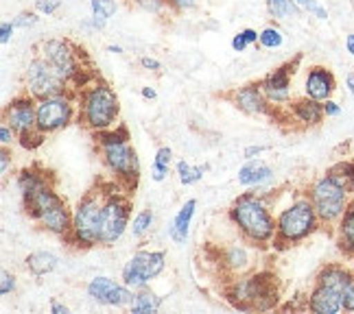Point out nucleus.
<instances>
[{
    "label": "nucleus",
    "mask_w": 354,
    "mask_h": 314,
    "mask_svg": "<svg viewBox=\"0 0 354 314\" xmlns=\"http://www.w3.org/2000/svg\"><path fill=\"white\" fill-rule=\"evenodd\" d=\"M346 46H348V52H352V55H354V33H352V35H348Z\"/></svg>",
    "instance_id": "nucleus-53"
},
{
    "label": "nucleus",
    "mask_w": 354,
    "mask_h": 314,
    "mask_svg": "<svg viewBox=\"0 0 354 314\" xmlns=\"http://www.w3.org/2000/svg\"><path fill=\"white\" fill-rule=\"evenodd\" d=\"M173 164V151L169 146H160L156 151V157H153V164H151V179L153 181H165L167 175H169V168Z\"/></svg>",
    "instance_id": "nucleus-29"
},
{
    "label": "nucleus",
    "mask_w": 354,
    "mask_h": 314,
    "mask_svg": "<svg viewBox=\"0 0 354 314\" xmlns=\"http://www.w3.org/2000/svg\"><path fill=\"white\" fill-rule=\"evenodd\" d=\"M68 79L57 70L50 61H46L42 55L26 66V75H24V90L37 99H46L53 94H64L68 92Z\"/></svg>",
    "instance_id": "nucleus-12"
},
{
    "label": "nucleus",
    "mask_w": 354,
    "mask_h": 314,
    "mask_svg": "<svg viewBox=\"0 0 354 314\" xmlns=\"http://www.w3.org/2000/svg\"><path fill=\"white\" fill-rule=\"evenodd\" d=\"M140 66L147 68V70H151V72H158L160 70V61L158 59H151V57H142L140 59Z\"/></svg>",
    "instance_id": "nucleus-49"
},
{
    "label": "nucleus",
    "mask_w": 354,
    "mask_h": 314,
    "mask_svg": "<svg viewBox=\"0 0 354 314\" xmlns=\"http://www.w3.org/2000/svg\"><path fill=\"white\" fill-rule=\"evenodd\" d=\"M62 5V0H35V9L39 13H46V16H50V13H55Z\"/></svg>",
    "instance_id": "nucleus-43"
},
{
    "label": "nucleus",
    "mask_w": 354,
    "mask_h": 314,
    "mask_svg": "<svg viewBox=\"0 0 354 314\" xmlns=\"http://www.w3.org/2000/svg\"><path fill=\"white\" fill-rule=\"evenodd\" d=\"M160 306H162V297L156 295L151 288H142V291H136L133 304L129 306V310L133 314H153L160 310Z\"/></svg>",
    "instance_id": "nucleus-28"
},
{
    "label": "nucleus",
    "mask_w": 354,
    "mask_h": 314,
    "mask_svg": "<svg viewBox=\"0 0 354 314\" xmlns=\"http://www.w3.org/2000/svg\"><path fill=\"white\" fill-rule=\"evenodd\" d=\"M16 140H18V133L11 129V125H7V122L3 120V125H0V144L11 146Z\"/></svg>",
    "instance_id": "nucleus-41"
},
{
    "label": "nucleus",
    "mask_w": 354,
    "mask_h": 314,
    "mask_svg": "<svg viewBox=\"0 0 354 314\" xmlns=\"http://www.w3.org/2000/svg\"><path fill=\"white\" fill-rule=\"evenodd\" d=\"M151 227H153V212L151 210H140L131 218V225H129L131 236L138 238V240L145 238L149 231H151Z\"/></svg>",
    "instance_id": "nucleus-34"
},
{
    "label": "nucleus",
    "mask_w": 354,
    "mask_h": 314,
    "mask_svg": "<svg viewBox=\"0 0 354 314\" xmlns=\"http://www.w3.org/2000/svg\"><path fill=\"white\" fill-rule=\"evenodd\" d=\"M13 291H16V277H13V273L3 268V273H0V295L7 297Z\"/></svg>",
    "instance_id": "nucleus-37"
},
{
    "label": "nucleus",
    "mask_w": 354,
    "mask_h": 314,
    "mask_svg": "<svg viewBox=\"0 0 354 314\" xmlns=\"http://www.w3.org/2000/svg\"><path fill=\"white\" fill-rule=\"evenodd\" d=\"M295 3L299 5V9H306L308 13H313V16H317L322 20L328 18V13H326L319 5H317V0H295Z\"/></svg>",
    "instance_id": "nucleus-38"
},
{
    "label": "nucleus",
    "mask_w": 354,
    "mask_h": 314,
    "mask_svg": "<svg viewBox=\"0 0 354 314\" xmlns=\"http://www.w3.org/2000/svg\"><path fill=\"white\" fill-rule=\"evenodd\" d=\"M3 120L7 125H11V129L20 135H26L37 129V114H35V99L29 92L20 94V97L11 99V103L5 107L3 112Z\"/></svg>",
    "instance_id": "nucleus-14"
},
{
    "label": "nucleus",
    "mask_w": 354,
    "mask_h": 314,
    "mask_svg": "<svg viewBox=\"0 0 354 314\" xmlns=\"http://www.w3.org/2000/svg\"><path fill=\"white\" fill-rule=\"evenodd\" d=\"M90 5H92V24H94V29H103L105 22L116 13L114 0H90Z\"/></svg>",
    "instance_id": "nucleus-31"
},
{
    "label": "nucleus",
    "mask_w": 354,
    "mask_h": 314,
    "mask_svg": "<svg viewBox=\"0 0 354 314\" xmlns=\"http://www.w3.org/2000/svg\"><path fill=\"white\" fill-rule=\"evenodd\" d=\"M46 61H50L57 70L68 79V84H73L81 77V68L77 61V55L73 50V46L68 42H62V39H48V42L39 44V52Z\"/></svg>",
    "instance_id": "nucleus-15"
},
{
    "label": "nucleus",
    "mask_w": 354,
    "mask_h": 314,
    "mask_svg": "<svg viewBox=\"0 0 354 314\" xmlns=\"http://www.w3.org/2000/svg\"><path fill=\"white\" fill-rule=\"evenodd\" d=\"M227 299L234 308L243 312L252 310H274L278 304V284L271 273H252L239 275L227 288Z\"/></svg>",
    "instance_id": "nucleus-7"
},
{
    "label": "nucleus",
    "mask_w": 354,
    "mask_h": 314,
    "mask_svg": "<svg viewBox=\"0 0 354 314\" xmlns=\"http://www.w3.org/2000/svg\"><path fill=\"white\" fill-rule=\"evenodd\" d=\"M295 70L291 66H282L278 70L269 72L263 81H261V90L267 97L269 105H284L291 99V75Z\"/></svg>",
    "instance_id": "nucleus-16"
},
{
    "label": "nucleus",
    "mask_w": 354,
    "mask_h": 314,
    "mask_svg": "<svg viewBox=\"0 0 354 314\" xmlns=\"http://www.w3.org/2000/svg\"><path fill=\"white\" fill-rule=\"evenodd\" d=\"M37 22V16L33 11H22L18 18H13V26H18V29H29Z\"/></svg>",
    "instance_id": "nucleus-40"
},
{
    "label": "nucleus",
    "mask_w": 354,
    "mask_h": 314,
    "mask_svg": "<svg viewBox=\"0 0 354 314\" xmlns=\"http://www.w3.org/2000/svg\"><path fill=\"white\" fill-rule=\"evenodd\" d=\"M352 275H354V273H350V271L344 268V266H339V264H328V266H324V268L317 273L315 284L330 286V288H335V291H339V293H344V288L348 286V282H350Z\"/></svg>",
    "instance_id": "nucleus-26"
},
{
    "label": "nucleus",
    "mask_w": 354,
    "mask_h": 314,
    "mask_svg": "<svg viewBox=\"0 0 354 314\" xmlns=\"http://www.w3.org/2000/svg\"><path fill=\"white\" fill-rule=\"evenodd\" d=\"M337 244L348 255H354V201L348 203L344 216L337 223Z\"/></svg>",
    "instance_id": "nucleus-25"
},
{
    "label": "nucleus",
    "mask_w": 354,
    "mask_h": 314,
    "mask_svg": "<svg viewBox=\"0 0 354 314\" xmlns=\"http://www.w3.org/2000/svg\"><path fill=\"white\" fill-rule=\"evenodd\" d=\"M140 94H142L145 99H149V101H153V99L158 97V92H156L153 88H142V90H140Z\"/></svg>",
    "instance_id": "nucleus-51"
},
{
    "label": "nucleus",
    "mask_w": 354,
    "mask_h": 314,
    "mask_svg": "<svg viewBox=\"0 0 354 314\" xmlns=\"http://www.w3.org/2000/svg\"><path fill=\"white\" fill-rule=\"evenodd\" d=\"M107 184H101L97 188L79 199V203L73 210V227L71 234L64 240L73 244L77 249H92L101 247V227H103V206H105Z\"/></svg>",
    "instance_id": "nucleus-3"
},
{
    "label": "nucleus",
    "mask_w": 354,
    "mask_h": 314,
    "mask_svg": "<svg viewBox=\"0 0 354 314\" xmlns=\"http://www.w3.org/2000/svg\"><path fill=\"white\" fill-rule=\"evenodd\" d=\"M322 221L313 208L310 199L295 197L289 206H284L276 216V238L274 247H293V244L306 240L319 229Z\"/></svg>",
    "instance_id": "nucleus-6"
},
{
    "label": "nucleus",
    "mask_w": 354,
    "mask_h": 314,
    "mask_svg": "<svg viewBox=\"0 0 354 314\" xmlns=\"http://www.w3.org/2000/svg\"><path fill=\"white\" fill-rule=\"evenodd\" d=\"M346 84H348V90H350V94H352V97H354V72H350V75H348Z\"/></svg>",
    "instance_id": "nucleus-52"
},
{
    "label": "nucleus",
    "mask_w": 354,
    "mask_h": 314,
    "mask_svg": "<svg viewBox=\"0 0 354 314\" xmlns=\"http://www.w3.org/2000/svg\"><path fill=\"white\" fill-rule=\"evenodd\" d=\"M31 221L46 234L66 238L73 227V210L55 190V184H46L29 201L22 203Z\"/></svg>",
    "instance_id": "nucleus-5"
},
{
    "label": "nucleus",
    "mask_w": 354,
    "mask_h": 314,
    "mask_svg": "<svg viewBox=\"0 0 354 314\" xmlns=\"http://www.w3.org/2000/svg\"><path fill=\"white\" fill-rule=\"evenodd\" d=\"M197 210V201L195 199H188L184 206L177 210V214L173 216V221L169 225V238L175 244H184L188 240L190 234V223H193V216Z\"/></svg>",
    "instance_id": "nucleus-24"
},
{
    "label": "nucleus",
    "mask_w": 354,
    "mask_h": 314,
    "mask_svg": "<svg viewBox=\"0 0 354 314\" xmlns=\"http://www.w3.org/2000/svg\"><path fill=\"white\" fill-rule=\"evenodd\" d=\"M306 97L315 99V101H328L335 92V77L328 68L324 66H313L308 70V77H306Z\"/></svg>",
    "instance_id": "nucleus-20"
},
{
    "label": "nucleus",
    "mask_w": 354,
    "mask_h": 314,
    "mask_svg": "<svg viewBox=\"0 0 354 314\" xmlns=\"http://www.w3.org/2000/svg\"><path fill=\"white\" fill-rule=\"evenodd\" d=\"M131 225V201L122 193L118 181L107 184L105 206H103V227H101V247H114L125 236Z\"/></svg>",
    "instance_id": "nucleus-8"
},
{
    "label": "nucleus",
    "mask_w": 354,
    "mask_h": 314,
    "mask_svg": "<svg viewBox=\"0 0 354 314\" xmlns=\"http://www.w3.org/2000/svg\"><path fill=\"white\" fill-rule=\"evenodd\" d=\"M232 225L239 229L245 242L254 244L258 249H265L274 244L276 238V218L271 214L269 203L263 195L245 193L241 195L227 210Z\"/></svg>",
    "instance_id": "nucleus-1"
},
{
    "label": "nucleus",
    "mask_w": 354,
    "mask_h": 314,
    "mask_svg": "<svg viewBox=\"0 0 354 314\" xmlns=\"http://www.w3.org/2000/svg\"><path fill=\"white\" fill-rule=\"evenodd\" d=\"M13 29H16V26H13V22H3V24H0V42L9 44V39L13 35Z\"/></svg>",
    "instance_id": "nucleus-45"
},
{
    "label": "nucleus",
    "mask_w": 354,
    "mask_h": 314,
    "mask_svg": "<svg viewBox=\"0 0 354 314\" xmlns=\"http://www.w3.org/2000/svg\"><path fill=\"white\" fill-rule=\"evenodd\" d=\"M24 264L35 277H42V275H48V273L55 271L59 260H57V255L50 253V251H33V253L26 255Z\"/></svg>",
    "instance_id": "nucleus-27"
},
{
    "label": "nucleus",
    "mask_w": 354,
    "mask_h": 314,
    "mask_svg": "<svg viewBox=\"0 0 354 314\" xmlns=\"http://www.w3.org/2000/svg\"><path fill=\"white\" fill-rule=\"evenodd\" d=\"M324 112H326V116H330V118H335V116H339L342 114V107H339L335 101H324Z\"/></svg>",
    "instance_id": "nucleus-47"
},
{
    "label": "nucleus",
    "mask_w": 354,
    "mask_h": 314,
    "mask_svg": "<svg viewBox=\"0 0 354 314\" xmlns=\"http://www.w3.org/2000/svg\"><path fill=\"white\" fill-rule=\"evenodd\" d=\"M86 293L94 304L110 306V308H129L136 297V291H131L129 286H125L122 282L118 284L116 279L105 275L92 277Z\"/></svg>",
    "instance_id": "nucleus-13"
},
{
    "label": "nucleus",
    "mask_w": 354,
    "mask_h": 314,
    "mask_svg": "<svg viewBox=\"0 0 354 314\" xmlns=\"http://www.w3.org/2000/svg\"><path fill=\"white\" fill-rule=\"evenodd\" d=\"M274 168L269 166V164L261 157L256 159H245V164L239 168V175L236 179L243 188H267L274 184Z\"/></svg>",
    "instance_id": "nucleus-18"
},
{
    "label": "nucleus",
    "mask_w": 354,
    "mask_h": 314,
    "mask_svg": "<svg viewBox=\"0 0 354 314\" xmlns=\"http://www.w3.org/2000/svg\"><path fill=\"white\" fill-rule=\"evenodd\" d=\"M46 184H53V177L50 173L37 168V166H29V168H22L18 175H16V188L20 193V199L22 203L29 201L35 193H39Z\"/></svg>",
    "instance_id": "nucleus-21"
},
{
    "label": "nucleus",
    "mask_w": 354,
    "mask_h": 314,
    "mask_svg": "<svg viewBox=\"0 0 354 314\" xmlns=\"http://www.w3.org/2000/svg\"><path fill=\"white\" fill-rule=\"evenodd\" d=\"M177 177H180V184L182 186H195L203 179V173L208 170V166H193V164H188V161H177Z\"/></svg>",
    "instance_id": "nucleus-32"
},
{
    "label": "nucleus",
    "mask_w": 354,
    "mask_h": 314,
    "mask_svg": "<svg viewBox=\"0 0 354 314\" xmlns=\"http://www.w3.org/2000/svg\"><path fill=\"white\" fill-rule=\"evenodd\" d=\"M267 9L276 20H293L299 16V5L295 0H267Z\"/></svg>",
    "instance_id": "nucleus-30"
},
{
    "label": "nucleus",
    "mask_w": 354,
    "mask_h": 314,
    "mask_svg": "<svg viewBox=\"0 0 354 314\" xmlns=\"http://www.w3.org/2000/svg\"><path fill=\"white\" fill-rule=\"evenodd\" d=\"M258 37H261V33H256L254 29H243L241 33L234 35V39H232V48H234L236 52H243L250 44H256V42H258Z\"/></svg>",
    "instance_id": "nucleus-35"
},
{
    "label": "nucleus",
    "mask_w": 354,
    "mask_h": 314,
    "mask_svg": "<svg viewBox=\"0 0 354 314\" xmlns=\"http://www.w3.org/2000/svg\"><path fill=\"white\" fill-rule=\"evenodd\" d=\"M169 3H171V7H175V9L186 11V9H193L197 0H169Z\"/></svg>",
    "instance_id": "nucleus-48"
},
{
    "label": "nucleus",
    "mask_w": 354,
    "mask_h": 314,
    "mask_svg": "<svg viewBox=\"0 0 354 314\" xmlns=\"http://www.w3.org/2000/svg\"><path fill=\"white\" fill-rule=\"evenodd\" d=\"M330 177L342 184L350 195H354V161H339L328 170Z\"/></svg>",
    "instance_id": "nucleus-33"
},
{
    "label": "nucleus",
    "mask_w": 354,
    "mask_h": 314,
    "mask_svg": "<svg viewBox=\"0 0 354 314\" xmlns=\"http://www.w3.org/2000/svg\"><path fill=\"white\" fill-rule=\"evenodd\" d=\"M232 103L248 116H265L269 114V101L261 90V84H250L232 92Z\"/></svg>",
    "instance_id": "nucleus-17"
},
{
    "label": "nucleus",
    "mask_w": 354,
    "mask_h": 314,
    "mask_svg": "<svg viewBox=\"0 0 354 314\" xmlns=\"http://www.w3.org/2000/svg\"><path fill=\"white\" fill-rule=\"evenodd\" d=\"M167 268V253L165 251H136L125 262L120 271V282L129 286L131 291L149 288L162 271Z\"/></svg>",
    "instance_id": "nucleus-11"
},
{
    "label": "nucleus",
    "mask_w": 354,
    "mask_h": 314,
    "mask_svg": "<svg viewBox=\"0 0 354 314\" xmlns=\"http://www.w3.org/2000/svg\"><path fill=\"white\" fill-rule=\"evenodd\" d=\"M291 112V118L295 122H299L302 127H319L322 120L326 116L324 112V103L322 101H315L310 97H304V99H297L291 103L289 107Z\"/></svg>",
    "instance_id": "nucleus-22"
},
{
    "label": "nucleus",
    "mask_w": 354,
    "mask_h": 314,
    "mask_svg": "<svg viewBox=\"0 0 354 314\" xmlns=\"http://www.w3.org/2000/svg\"><path fill=\"white\" fill-rule=\"evenodd\" d=\"M342 299H344V310H346V312H354V275L350 277L348 286L344 288Z\"/></svg>",
    "instance_id": "nucleus-42"
},
{
    "label": "nucleus",
    "mask_w": 354,
    "mask_h": 314,
    "mask_svg": "<svg viewBox=\"0 0 354 314\" xmlns=\"http://www.w3.org/2000/svg\"><path fill=\"white\" fill-rule=\"evenodd\" d=\"M348 190L339 184L335 177L326 173L319 179H315L308 186L306 197L310 199L313 208H315L322 225H335L339 223V218L344 216L348 208Z\"/></svg>",
    "instance_id": "nucleus-9"
},
{
    "label": "nucleus",
    "mask_w": 354,
    "mask_h": 314,
    "mask_svg": "<svg viewBox=\"0 0 354 314\" xmlns=\"http://www.w3.org/2000/svg\"><path fill=\"white\" fill-rule=\"evenodd\" d=\"M219 262L223 266V271L227 275L232 277H239L243 273H248L250 266H252V257H250V251L243 247V244H230L221 251V257Z\"/></svg>",
    "instance_id": "nucleus-23"
},
{
    "label": "nucleus",
    "mask_w": 354,
    "mask_h": 314,
    "mask_svg": "<svg viewBox=\"0 0 354 314\" xmlns=\"http://www.w3.org/2000/svg\"><path fill=\"white\" fill-rule=\"evenodd\" d=\"M107 50H110V52H116V55H120V52H122V48H120V46H107Z\"/></svg>",
    "instance_id": "nucleus-54"
},
{
    "label": "nucleus",
    "mask_w": 354,
    "mask_h": 314,
    "mask_svg": "<svg viewBox=\"0 0 354 314\" xmlns=\"http://www.w3.org/2000/svg\"><path fill=\"white\" fill-rule=\"evenodd\" d=\"M306 308L315 314H337L344 310V299L342 293L330 288V286L315 284V288L306 299Z\"/></svg>",
    "instance_id": "nucleus-19"
},
{
    "label": "nucleus",
    "mask_w": 354,
    "mask_h": 314,
    "mask_svg": "<svg viewBox=\"0 0 354 314\" xmlns=\"http://www.w3.org/2000/svg\"><path fill=\"white\" fill-rule=\"evenodd\" d=\"M265 151H267V146H248L243 151V157L245 159H256V157H261Z\"/></svg>",
    "instance_id": "nucleus-46"
},
{
    "label": "nucleus",
    "mask_w": 354,
    "mask_h": 314,
    "mask_svg": "<svg viewBox=\"0 0 354 314\" xmlns=\"http://www.w3.org/2000/svg\"><path fill=\"white\" fill-rule=\"evenodd\" d=\"M136 5L149 13H160L167 5H171L169 0H136Z\"/></svg>",
    "instance_id": "nucleus-39"
},
{
    "label": "nucleus",
    "mask_w": 354,
    "mask_h": 314,
    "mask_svg": "<svg viewBox=\"0 0 354 314\" xmlns=\"http://www.w3.org/2000/svg\"><path fill=\"white\" fill-rule=\"evenodd\" d=\"M9 170H11V151L9 146H3V151H0V177L7 179Z\"/></svg>",
    "instance_id": "nucleus-44"
},
{
    "label": "nucleus",
    "mask_w": 354,
    "mask_h": 314,
    "mask_svg": "<svg viewBox=\"0 0 354 314\" xmlns=\"http://www.w3.org/2000/svg\"><path fill=\"white\" fill-rule=\"evenodd\" d=\"M97 142L103 166L110 170L114 181H118L125 190L133 188L140 179V161L138 153L133 151L129 142V131L125 127H112L99 133H92Z\"/></svg>",
    "instance_id": "nucleus-2"
},
{
    "label": "nucleus",
    "mask_w": 354,
    "mask_h": 314,
    "mask_svg": "<svg viewBox=\"0 0 354 314\" xmlns=\"http://www.w3.org/2000/svg\"><path fill=\"white\" fill-rule=\"evenodd\" d=\"M50 312H53V314H71V308L64 306L62 302H53V304H50Z\"/></svg>",
    "instance_id": "nucleus-50"
},
{
    "label": "nucleus",
    "mask_w": 354,
    "mask_h": 314,
    "mask_svg": "<svg viewBox=\"0 0 354 314\" xmlns=\"http://www.w3.org/2000/svg\"><path fill=\"white\" fill-rule=\"evenodd\" d=\"M118 114H120V105L116 92L107 84H101V81L86 88L77 97V120L90 133H99L116 127Z\"/></svg>",
    "instance_id": "nucleus-4"
},
{
    "label": "nucleus",
    "mask_w": 354,
    "mask_h": 314,
    "mask_svg": "<svg viewBox=\"0 0 354 314\" xmlns=\"http://www.w3.org/2000/svg\"><path fill=\"white\" fill-rule=\"evenodd\" d=\"M35 114L39 131L44 135L57 133L73 125V120L77 118V101L71 92L53 94V97L35 101Z\"/></svg>",
    "instance_id": "nucleus-10"
},
{
    "label": "nucleus",
    "mask_w": 354,
    "mask_h": 314,
    "mask_svg": "<svg viewBox=\"0 0 354 314\" xmlns=\"http://www.w3.org/2000/svg\"><path fill=\"white\" fill-rule=\"evenodd\" d=\"M258 44L265 48H278L282 44V31L276 29V26H267V29L261 31V37H258Z\"/></svg>",
    "instance_id": "nucleus-36"
}]
</instances>
